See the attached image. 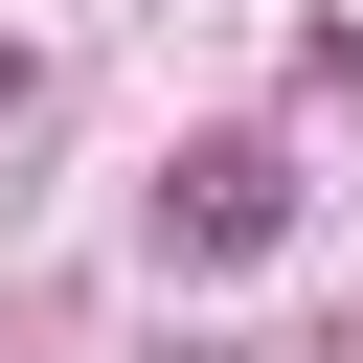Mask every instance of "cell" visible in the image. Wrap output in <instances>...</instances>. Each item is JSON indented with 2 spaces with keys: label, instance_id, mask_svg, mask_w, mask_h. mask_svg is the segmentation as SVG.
Masks as SVG:
<instances>
[{
  "label": "cell",
  "instance_id": "obj_1",
  "mask_svg": "<svg viewBox=\"0 0 363 363\" xmlns=\"http://www.w3.org/2000/svg\"><path fill=\"white\" fill-rule=\"evenodd\" d=\"M272 227H295V159H272V136H204V159L159 182V250H182V272H250Z\"/></svg>",
  "mask_w": 363,
  "mask_h": 363
}]
</instances>
